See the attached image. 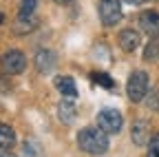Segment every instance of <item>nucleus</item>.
I'll list each match as a JSON object with an SVG mask.
<instances>
[{"label": "nucleus", "instance_id": "obj_4", "mask_svg": "<svg viewBox=\"0 0 159 157\" xmlns=\"http://www.w3.org/2000/svg\"><path fill=\"white\" fill-rule=\"evenodd\" d=\"M97 13L104 27H115L122 20V2L119 0H99Z\"/></svg>", "mask_w": 159, "mask_h": 157}, {"label": "nucleus", "instance_id": "obj_17", "mask_svg": "<svg viewBox=\"0 0 159 157\" xmlns=\"http://www.w3.org/2000/svg\"><path fill=\"white\" fill-rule=\"evenodd\" d=\"M22 148H25V155L27 157H42V146H40L35 140H27Z\"/></svg>", "mask_w": 159, "mask_h": 157}, {"label": "nucleus", "instance_id": "obj_23", "mask_svg": "<svg viewBox=\"0 0 159 157\" xmlns=\"http://www.w3.org/2000/svg\"><path fill=\"white\" fill-rule=\"evenodd\" d=\"M57 5H69V2H73V0H55Z\"/></svg>", "mask_w": 159, "mask_h": 157}, {"label": "nucleus", "instance_id": "obj_14", "mask_svg": "<svg viewBox=\"0 0 159 157\" xmlns=\"http://www.w3.org/2000/svg\"><path fill=\"white\" fill-rule=\"evenodd\" d=\"M38 0H22L18 7V18H35Z\"/></svg>", "mask_w": 159, "mask_h": 157}, {"label": "nucleus", "instance_id": "obj_9", "mask_svg": "<svg viewBox=\"0 0 159 157\" xmlns=\"http://www.w3.org/2000/svg\"><path fill=\"white\" fill-rule=\"evenodd\" d=\"M55 86H57V91L62 93L66 100H75V97H77L75 80H73V77H69V75H57V77H55Z\"/></svg>", "mask_w": 159, "mask_h": 157}, {"label": "nucleus", "instance_id": "obj_3", "mask_svg": "<svg viewBox=\"0 0 159 157\" xmlns=\"http://www.w3.org/2000/svg\"><path fill=\"white\" fill-rule=\"evenodd\" d=\"M124 126V117L117 109H102L97 113V128H102L106 135H115Z\"/></svg>", "mask_w": 159, "mask_h": 157}, {"label": "nucleus", "instance_id": "obj_1", "mask_svg": "<svg viewBox=\"0 0 159 157\" xmlns=\"http://www.w3.org/2000/svg\"><path fill=\"white\" fill-rule=\"evenodd\" d=\"M77 146L89 155H104L108 150V135L97 128V126H86L77 133Z\"/></svg>", "mask_w": 159, "mask_h": 157}, {"label": "nucleus", "instance_id": "obj_21", "mask_svg": "<svg viewBox=\"0 0 159 157\" xmlns=\"http://www.w3.org/2000/svg\"><path fill=\"white\" fill-rule=\"evenodd\" d=\"M2 80H5V77H0V91H9V84H5Z\"/></svg>", "mask_w": 159, "mask_h": 157}, {"label": "nucleus", "instance_id": "obj_24", "mask_svg": "<svg viewBox=\"0 0 159 157\" xmlns=\"http://www.w3.org/2000/svg\"><path fill=\"white\" fill-rule=\"evenodd\" d=\"M2 22H5V13H2V11H0V25H2Z\"/></svg>", "mask_w": 159, "mask_h": 157}, {"label": "nucleus", "instance_id": "obj_18", "mask_svg": "<svg viewBox=\"0 0 159 157\" xmlns=\"http://www.w3.org/2000/svg\"><path fill=\"white\" fill-rule=\"evenodd\" d=\"M144 102H146V106H148L150 111H159V89L148 91V95L144 97Z\"/></svg>", "mask_w": 159, "mask_h": 157}, {"label": "nucleus", "instance_id": "obj_12", "mask_svg": "<svg viewBox=\"0 0 159 157\" xmlns=\"http://www.w3.org/2000/svg\"><path fill=\"white\" fill-rule=\"evenodd\" d=\"M16 144V133L9 124H0V148H11Z\"/></svg>", "mask_w": 159, "mask_h": 157}, {"label": "nucleus", "instance_id": "obj_13", "mask_svg": "<svg viewBox=\"0 0 159 157\" xmlns=\"http://www.w3.org/2000/svg\"><path fill=\"white\" fill-rule=\"evenodd\" d=\"M35 27H38V18H18L13 31L20 33V35H25V33H31Z\"/></svg>", "mask_w": 159, "mask_h": 157}, {"label": "nucleus", "instance_id": "obj_8", "mask_svg": "<svg viewBox=\"0 0 159 157\" xmlns=\"http://www.w3.org/2000/svg\"><path fill=\"white\" fill-rule=\"evenodd\" d=\"M130 135H133V142L137 146H144L150 142V124L146 120H137L130 128Z\"/></svg>", "mask_w": 159, "mask_h": 157}, {"label": "nucleus", "instance_id": "obj_19", "mask_svg": "<svg viewBox=\"0 0 159 157\" xmlns=\"http://www.w3.org/2000/svg\"><path fill=\"white\" fill-rule=\"evenodd\" d=\"M146 157H159V133H155L148 142V153Z\"/></svg>", "mask_w": 159, "mask_h": 157}, {"label": "nucleus", "instance_id": "obj_22", "mask_svg": "<svg viewBox=\"0 0 159 157\" xmlns=\"http://www.w3.org/2000/svg\"><path fill=\"white\" fill-rule=\"evenodd\" d=\"M124 2H128V5H142V2H146V0H124Z\"/></svg>", "mask_w": 159, "mask_h": 157}, {"label": "nucleus", "instance_id": "obj_16", "mask_svg": "<svg viewBox=\"0 0 159 157\" xmlns=\"http://www.w3.org/2000/svg\"><path fill=\"white\" fill-rule=\"evenodd\" d=\"M157 58H159V38H150V42L144 49V60L152 62V60H157Z\"/></svg>", "mask_w": 159, "mask_h": 157}, {"label": "nucleus", "instance_id": "obj_5", "mask_svg": "<svg viewBox=\"0 0 159 157\" xmlns=\"http://www.w3.org/2000/svg\"><path fill=\"white\" fill-rule=\"evenodd\" d=\"M0 67H2V71L7 75H20L27 69V55L18 49H11L0 58Z\"/></svg>", "mask_w": 159, "mask_h": 157}, {"label": "nucleus", "instance_id": "obj_11", "mask_svg": "<svg viewBox=\"0 0 159 157\" xmlns=\"http://www.w3.org/2000/svg\"><path fill=\"white\" fill-rule=\"evenodd\" d=\"M57 115H60V122H62V124H71L75 120V115H77L73 100H66V97H64V100L57 104Z\"/></svg>", "mask_w": 159, "mask_h": 157}, {"label": "nucleus", "instance_id": "obj_10", "mask_svg": "<svg viewBox=\"0 0 159 157\" xmlns=\"http://www.w3.org/2000/svg\"><path fill=\"white\" fill-rule=\"evenodd\" d=\"M117 42H119V47H122L124 51H135L137 47H139V33L137 31H133V29H124V31H119V35H117Z\"/></svg>", "mask_w": 159, "mask_h": 157}, {"label": "nucleus", "instance_id": "obj_7", "mask_svg": "<svg viewBox=\"0 0 159 157\" xmlns=\"http://www.w3.org/2000/svg\"><path fill=\"white\" fill-rule=\"evenodd\" d=\"M139 27L150 38H159V13L157 11H144L139 16Z\"/></svg>", "mask_w": 159, "mask_h": 157}, {"label": "nucleus", "instance_id": "obj_15", "mask_svg": "<svg viewBox=\"0 0 159 157\" xmlns=\"http://www.w3.org/2000/svg\"><path fill=\"white\" fill-rule=\"evenodd\" d=\"M91 80H93L95 84H99V86H104V89H113V86H115L113 77H111L108 73H102V71H93V73H91Z\"/></svg>", "mask_w": 159, "mask_h": 157}, {"label": "nucleus", "instance_id": "obj_6", "mask_svg": "<svg viewBox=\"0 0 159 157\" xmlns=\"http://www.w3.org/2000/svg\"><path fill=\"white\" fill-rule=\"evenodd\" d=\"M33 64H35L38 73H44V75L51 73L55 69V53L49 51V49H40L35 53V58H33Z\"/></svg>", "mask_w": 159, "mask_h": 157}, {"label": "nucleus", "instance_id": "obj_20", "mask_svg": "<svg viewBox=\"0 0 159 157\" xmlns=\"http://www.w3.org/2000/svg\"><path fill=\"white\" fill-rule=\"evenodd\" d=\"M0 157H16L9 148H0Z\"/></svg>", "mask_w": 159, "mask_h": 157}, {"label": "nucleus", "instance_id": "obj_2", "mask_svg": "<svg viewBox=\"0 0 159 157\" xmlns=\"http://www.w3.org/2000/svg\"><path fill=\"white\" fill-rule=\"evenodd\" d=\"M148 84H150V77L146 71H133L128 77V84H126L128 100L130 102H144V97L148 95Z\"/></svg>", "mask_w": 159, "mask_h": 157}]
</instances>
